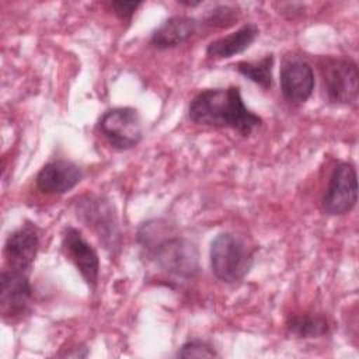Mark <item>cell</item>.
I'll return each instance as SVG.
<instances>
[{
  "label": "cell",
  "instance_id": "obj_19",
  "mask_svg": "<svg viewBox=\"0 0 359 359\" xmlns=\"http://www.w3.org/2000/svg\"><path fill=\"white\" fill-rule=\"evenodd\" d=\"M142 6L140 1H111L114 14L123 22H130L136 10Z\"/></svg>",
  "mask_w": 359,
  "mask_h": 359
},
{
  "label": "cell",
  "instance_id": "obj_20",
  "mask_svg": "<svg viewBox=\"0 0 359 359\" xmlns=\"http://www.w3.org/2000/svg\"><path fill=\"white\" fill-rule=\"evenodd\" d=\"M178 3L182 6H187V7H196V6L202 4L201 1H178Z\"/></svg>",
  "mask_w": 359,
  "mask_h": 359
},
{
  "label": "cell",
  "instance_id": "obj_5",
  "mask_svg": "<svg viewBox=\"0 0 359 359\" xmlns=\"http://www.w3.org/2000/svg\"><path fill=\"white\" fill-rule=\"evenodd\" d=\"M74 212L80 222L91 229L104 248L115 254L121 247V230L114 205L100 195H83L74 202Z\"/></svg>",
  "mask_w": 359,
  "mask_h": 359
},
{
  "label": "cell",
  "instance_id": "obj_11",
  "mask_svg": "<svg viewBox=\"0 0 359 359\" xmlns=\"http://www.w3.org/2000/svg\"><path fill=\"white\" fill-rule=\"evenodd\" d=\"M280 91L290 104H304L313 94L316 86L311 65L299 56H286L280 65Z\"/></svg>",
  "mask_w": 359,
  "mask_h": 359
},
{
  "label": "cell",
  "instance_id": "obj_15",
  "mask_svg": "<svg viewBox=\"0 0 359 359\" xmlns=\"http://www.w3.org/2000/svg\"><path fill=\"white\" fill-rule=\"evenodd\" d=\"M273 63H275V56L273 53H268L259 60L248 62V60H241L234 65L236 70L248 79L250 81L255 83L257 86L262 87L264 90H269L273 84Z\"/></svg>",
  "mask_w": 359,
  "mask_h": 359
},
{
  "label": "cell",
  "instance_id": "obj_16",
  "mask_svg": "<svg viewBox=\"0 0 359 359\" xmlns=\"http://www.w3.org/2000/svg\"><path fill=\"white\" fill-rule=\"evenodd\" d=\"M287 331L297 338H320L330 332V324L320 314H294L286 323Z\"/></svg>",
  "mask_w": 359,
  "mask_h": 359
},
{
  "label": "cell",
  "instance_id": "obj_14",
  "mask_svg": "<svg viewBox=\"0 0 359 359\" xmlns=\"http://www.w3.org/2000/svg\"><path fill=\"white\" fill-rule=\"evenodd\" d=\"M259 35V28L254 22H245L229 35L213 39L206 46V56L212 59H229L238 53L247 50L257 36Z\"/></svg>",
  "mask_w": 359,
  "mask_h": 359
},
{
  "label": "cell",
  "instance_id": "obj_12",
  "mask_svg": "<svg viewBox=\"0 0 359 359\" xmlns=\"http://www.w3.org/2000/svg\"><path fill=\"white\" fill-rule=\"evenodd\" d=\"M84 177L83 170L69 160H52L36 174V188L46 195H63L76 188Z\"/></svg>",
  "mask_w": 359,
  "mask_h": 359
},
{
  "label": "cell",
  "instance_id": "obj_2",
  "mask_svg": "<svg viewBox=\"0 0 359 359\" xmlns=\"http://www.w3.org/2000/svg\"><path fill=\"white\" fill-rule=\"evenodd\" d=\"M137 243L146 255L168 275L191 279L199 272V252L196 245L178 236L163 220H149L137 231Z\"/></svg>",
  "mask_w": 359,
  "mask_h": 359
},
{
  "label": "cell",
  "instance_id": "obj_3",
  "mask_svg": "<svg viewBox=\"0 0 359 359\" xmlns=\"http://www.w3.org/2000/svg\"><path fill=\"white\" fill-rule=\"evenodd\" d=\"M209 261L213 275L224 283L243 280L252 266V251L247 241L234 233L217 234L209 250Z\"/></svg>",
  "mask_w": 359,
  "mask_h": 359
},
{
  "label": "cell",
  "instance_id": "obj_1",
  "mask_svg": "<svg viewBox=\"0 0 359 359\" xmlns=\"http://www.w3.org/2000/svg\"><path fill=\"white\" fill-rule=\"evenodd\" d=\"M189 119L198 125L229 128L243 136L251 135L262 125V118L243 101L240 87H216L199 91L188 108Z\"/></svg>",
  "mask_w": 359,
  "mask_h": 359
},
{
  "label": "cell",
  "instance_id": "obj_8",
  "mask_svg": "<svg viewBox=\"0 0 359 359\" xmlns=\"http://www.w3.org/2000/svg\"><path fill=\"white\" fill-rule=\"evenodd\" d=\"M29 273L3 269L0 275V310L4 321H15L28 314L32 302Z\"/></svg>",
  "mask_w": 359,
  "mask_h": 359
},
{
  "label": "cell",
  "instance_id": "obj_4",
  "mask_svg": "<svg viewBox=\"0 0 359 359\" xmlns=\"http://www.w3.org/2000/svg\"><path fill=\"white\" fill-rule=\"evenodd\" d=\"M318 72L324 98L334 105H355L359 94V72L353 59L345 56H323Z\"/></svg>",
  "mask_w": 359,
  "mask_h": 359
},
{
  "label": "cell",
  "instance_id": "obj_10",
  "mask_svg": "<svg viewBox=\"0 0 359 359\" xmlns=\"http://www.w3.org/2000/svg\"><path fill=\"white\" fill-rule=\"evenodd\" d=\"M62 250L76 266L87 286L91 290H95L100 275V258L95 248L84 238L79 229L73 226H66L63 229Z\"/></svg>",
  "mask_w": 359,
  "mask_h": 359
},
{
  "label": "cell",
  "instance_id": "obj_9",
  "mask_svg": "<svg viewBox=\"0 0 359 359\" xmlns=\"http://www.w3.org/2000/svg\"><path fill=\"white\" fill-rule=\"evenodd\" d=\"M39 248V230L35 223L27 220L13 230L4 243L3 255L6 268L29 273Z\"/></svg>",
  "mask_w": 359,
  "mask_h": 359
},
{
  "label": "cell",
  "instance_id": "obj_13",
  "mask_svg": "<svg viewBox=\"0 0 359 359\" xmlns=\"http://www.w3.org/2000/svg\"><path fill=\"white\" fill-rule=\"evenodd\" d=\"M199 21L189 15H172L161 22L150 36V43L156 49H171L189 41L199 29Z\"/></svg>",
  "mask_w": 359,
  "mask_h": 359
},
{
  "label": "cell",
  "instance_id": "obj_7",
  "mask_svg": "<svg viewBox=\"0 0 359 359\" xmlns=\"http://www.w3.org/2000/svg\"><path fill=\"white\" fill-rule=\"evenodd\" d=\"M358 202V177L355 165L342 161L334 168L321 201L324 213L342 216L349 213Z\"/></svg>",
  "mask_w": 359,
  "mask_h": 359
},
{
  "label": "cell",
  "instance_id": "obj_18",
  "mask_svg": "<svg viewBox=\"0 0 359 359\" xmlns=\"http://www.w3.org/2000/svg\"><path fill=\"white\" fill-rule=\"evenodd\" d=\"M175 356L178 358H217V351L206 341L191 339L182 344Z\"/></svg>",
  "mask_w": 359,
  "mask_h": 359
},
{
  "label": "cell",
  "instance_id": "obj_17",
  "mask_svg": "<svg viewBox=\"0 0 359 359\" xmlns=\"http://www.w3.org/2000/svg\"><path fill=\"white\" fill-rule=\"evenodd\" d=\"M238 18V10L234 6L220 4L209 10L203 18V24L215 28H226Z\"/></svg>",
  "mask_w": 359,
  "mask_h": 359
},
{
  "label": "cell",
  "instance_id": "obj_6",
  "mask_svg": "<svg viewBox=\"0 0 359 359\" xmlns=\"http://www.w3.org/2000/svg\"><path fill=\"white\" fill-rule=\"evenodd\" d=\"M98 130L111 147L121 151L136 147L143 137L140 115L132 107L107 109L98 119Z\"/></svg>",
  "mask_w": 359,
  "mask_h": 359
}]
</instances>
